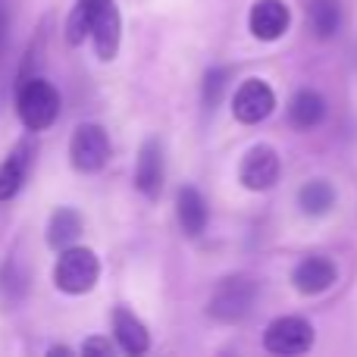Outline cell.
<instances>
[{
	"label": "cell",
	"instance_id": "30bf717a",
	"mask_svg": "<svg viewBox=\"0 0 357 357\" xmlns=\"http://www.w3.org/2000/svg\"><path fill=\"white\" fill-rule=\"evenodd\" d=\"M135 185L142 195L157 197L163 188V148L157 138H148L138 151V167H135Z\"/></svg>",
	"mask_w": 357,
	"mask_h": 357
},
{
	"label": "cell",
	"instance_id": "8fae6325",
	"mask_svg": "<svg viewBox=\"0 0 357 357\" xmlns=\"http://www.w3.org/2000/svg\"><path fill=\"white\" fill-rule=\"evenodd\" d=\"M335 276L339 273H335V264L329 257H304L291 273V282L304 295H320L335 282Z\"/></svg>",
	"mask_w": 357,
	"mask_h": 357
},
{
	"label": "cell",
	"instance_id": "52a82bcc",
	"mask_svg": "<svg viewBox=\"0 0 357 357\" xmlns=\"http://www.w3.org/2000/svg\"><path fill=\"white\" fill-rule=\"evenodd\" d=\"M273 107H276V94H273V88L266 85L264 79H248L232 98L235 119H238V123H248V126L266 119L273 113Z\"/></svg>",
	"mask_w": 357,
	"mask_h": 357
},
{
	"label": "cell",
	"instance_id": "7a4b0ae2",
	"mask_svg": "<svg viewBox=\"0 0 357 357\" xmlns=\"http://www.w3.org/2000/svg\"><path fill=\"white\" fill-rule=\"evenodd\" d=\"M16 110L29 129L41 132L60 113V94L47 79H25L16 91Z\"/></svg>",
	"mask_w": 357,
	"mask_h": 357
},
{
	"label": "cell",
	"instance_id": "5b68a950",
	"mask_svg": "<svg viewBox=\"0 0 357 357\" xmlns=\"http://www.w3.org/2000/svg\"><path fill=\"white\" fill-rule=\"evenodd\" d=\"M310 345H314V326L301 317H279L264 333V348L273 354H304Z\"/></svg>",
	"mask_w": 357,
	"mask_h": 357
},
{
	"label": "cell",
	"instance_id": "4fadbf2b",
	"mask_svg": "<svg viewBox=\"0 0 357 357\" xmlns=\"http://www.w3.org/2000/svg\"><path fill=\"white\" fill-rule=\"evenodd\" d=\"M31 154H35L31 142H19L16 148L10 151V157H6L3 167H0V201H10L13 195H19L25 176H29Z\"/></svg>",
	"mask_w": 357,
	"mask_h": 357
},
{
	"label": "cell",
	"instance_id": "7c38bea8",
	"mask_svg": "<svg viewBox=\"0 0 357 357\" xmlns=\"http://www.w3.org/2000/svg\"><path fill=\"white\" fill-rule=\"evenodd\" d=\"M113 335H116V345L123 348L126 354H144L151 348L148 326L126 307L113 310Z\"/></svg>",
	"mask_w": 357,
	"mask_h": 357
},
{
	"label": "cell",
	"instance_id": "3957f363",
	"mask_svg": "<svg viewBox=\"0 0 357 357\" xmlns=\"http://www.w3.org/2000/svg\"><path fill=\"white\" fill-rule=\"evenodd\" d=\"M100 260L88 248H63L60 260L54 266V282L66 295H85L98 285Z\"/></svg>",
	"mask_w": 357,
	"mask_h": 357
},
{
	"label": "cell",
	"instance_id": "277c9868",
	"mask_svg": "<svg viewBox=\"0 0 357 357\" xmlns=\"http://www.w3.org/2000/svg\"><path fill=\"white\" fill-rule=\"evenodd\" d=\"M254 298H257V285L248 276H232L216 285L210 298V317L220 323H235L254 307Z\"/></svg>",
	"mask_w": 357,
	"mask_h": 357
},
{
	"label": "cell",
	"instance_id": "2e32d148",
	"mask_svg": "<svg viewBox=\"0 0 357 357\" xmlns=\"http://www.w3.org/2000/svg\"><path fill=\"white\" fill-rule=\"evenodd\" d=\"M82 235V216L69 207H60L54 216H50V226H47V241L54 248H73V241Z\"/></svg>",
	"mask_w": 357,
	"mask_h": 357
},
{
	"label": "cell",
	"instance_id": "ac0fdd59",
	"mask_svg": "<svg viewBox=\"0 0 357 357\" xmlns=\"http://www.w3.org/2000/svg\"><path fill=\"white\" fill-rule=\"evenodd\" d=\"M310 29L320 38H333L342 29V6L339 0H314L310 3Z\"/></svg>",
	"mask_w": 357,
	"mask_h": 357
},
{
	"label": "cell",
	"instance_id": "8992f818",
	"mask_svg": "<svg viewBox=\"0 0 357 357\" xmlns=\"http://www.w3.org/2000/svg\"><path fill=\"white\" fill-rule=\"evenodd\" d=\"M110 160V138L100 126H79L73 135V163L82 173H98Z\"/></svg>",
	"mask_w": 357,
	"mask_h": 357
},
{
	"label": "cell",
	"instance_id": "ffe728a7",
	"mask_svg": "<svg viewBox=\"0 0 357 357\" xmlns=\"http://www.w3.org/2000/svg\"><path fill=\"white\" fill-rule=\"evenodd\" d=\"M82 354H113V345L104 339H88L85 345H82Z\"/></svg>",
	"mask_w": 357,
	"mask_h": 357
},
{
	"label": "cell",
	"instance_id": "5bb4252c",
	"mask_svg": "<svg viewBox=\"0 0 357 357\" xmlns=\"http://www.w3.org/2000/svg\"><path fill=\"white\" fill-rule=\"evenodd\" d=\"M176 210H178V222H182V229L188 235L197 238V235L207 229V204H204V197L197 188L185 185L176 197Z\"/></svg>",
	"mask_w": 357,
	"mask_h": 357
},
{
	"label": "cell",
	"instance_id": "44dd1931",
	"mask_svg": "<svg viewBox=\"0 0 357 357\" xmlns=\"http://www.w3.org/2000/svg\"><path fill=\"white\" fill-rule=\"evenodd\" d=\"M3 44H6V13L0 10V54H3Z\"/></svg>",
	"mask_w": 357,
	"mask_h": 357
},
{
	"label": "cell",
	"instance_id": "e0dca14e",
	"mask_svg": "<svg viewBox=\"0 0 357 357\" xmlns=\"http://www.w3.org/2000/svg\"><path fill=\"white\" fill-rule=\"evenodd\" d=\"M298 204H301V210L307 216H323L335 207V191L329 182L314 178V182H307L301 191H298Z\"/></svg>",
	"mask_w": 357,
	"mask_h": 357
},
{
	"label": "cell",
	"instance_id": "9a60e30c",
	"mask_svg": "<svg viewBox=\"0 0 357 357\" xmlns=\"http://www.w3.org/2000/svg\"><path fill=\"white\" fill-rule=\"evenodd\" d=\"M289 116L298 129H314V126H320L323 116H326V100H323L317 91H307V88H304V91H298L295 100H291Z\"/></svg>",
	"mask_w": 357,
	"mask_h": 357
},
{
	"label": "cell",
	"instance_id": "6da1fadb",
	"mask_svg": "<svg viewBox=\"0 0 357 357\" xmlns=\"http://www.w3.org/2000/svg\"><path fill=\"white\" fill-rule=\"evenodd\" d=\"M91 35L94 50L100 60H113L123 41V19L113 0H79L66 22L69 44H82V38Z\"/></svg>",
	"mask_w": 357,
	"mask_h": 357
},
{
	"label": "cell",
	"instance_id": "9c48e42d",
	"mask_svg": "<svg viewBox=\"0 0 357 357\" xmlns=\"http://www.w3.org/2000/svg\"><path fill=\"white\" fill-rule=\"evenodd\" d=\"M289 6L282 0H257L251 10V31L260 41H276L289 29Z\"/></svg>",
	"mask_w": 357,
	"mask_h": 357
},
{
	"label": "cell",
	"instance_id": "d6986e66",
	"mask_svg": "<svg viewBox=\"0 0 357 357\" xmlns=\"http://www.w3.org/2000/svg\"><path fill=\"white\" fill-rule=\"evenodd\" d=\"M226 91V69H210L207 79H204V104L216 107Z\"/></svg>",
	"mask_w": 357,
	"mask_h": 357
},
{
	"label": "cell",
	"instance_id": "ba28073f",
	"mask_svg": "<svg viewBox=\"0 0 357 357\" xmlns=\"http://www.w3.org/2000/svg\"><path fill=\"white\" fill-rule=\"evenodd\" d=\"M279 154L273 148H266V144H257V148H251L245 154V160H241V169H238V178L245 188L251 191H264V188H273L279 178Z\"/></svg>",
	"mask_w": 357,
	"mask_h": 357
}]
</instances>
